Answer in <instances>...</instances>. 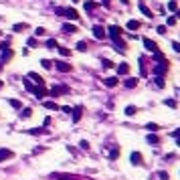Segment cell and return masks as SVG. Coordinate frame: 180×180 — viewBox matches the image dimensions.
<instances>
[{
    "label": "cell",
    "instance_id": "1",
    "mask_svg": "<svg viewBox=\"0 0 180 180\" xmlns=\"http://www.w3.org/2000/svg\"><path fill=\"white\" fill-rule=\"evenodd\" d=\"M166 71H168V63H166V61H160V65L154 67V73H156V75H164Z\"/></svg>",
    "mask_w": 180,
    "mask_h": 180
},
{
    "label": "cell",
    "instance_id": "2",
    "mask_svg": "<svg viewBox=\"0 0 180 180\" xmlns=\"http://www.w3.org/2000/svg\"><path fill=\"white\" fill-rule=\"evenodd\" d=\"M12 156H14V152H12V150H6V148H2V150H0V162H6V160H10Z\"/></svg>",
    "mask_w": 180,
    "mask_h": 180
},
{
    "label": "cell",
    "instance_id": "3",
    "mask_svg": "<svg viewBox=\"0 0 180 180\" xmlns=\"http://www.w3.org/2000/svg\"><path fill=\"white\" fill-rule=\"evenodd\" d=\"M63 16H67L69 20H77V18H79V14H77V10H75V8H65Z\"/></svg>",
    "mask_w": 180,
    "mask_h": 180
},
{
    "label": "cell",
    "instance_id": "4",
    "mask_svg": "<svg viewBox=\"0 0 180 180\" xmlns=\"http://www.w3.org/2000/svg\"><path fill=\"white\" fill-rule=\"evenodd\" d=\"M28 79H33V83H34V85H39V87L45 85V79H43L40 75H37V73H28Z\"/></svg>",
    "mask_w": 180,
    "mask_h": 180
},
{
    "label": "cell",
    "instance_id": "5",
    "mask_svg": "<svg viewBox=\"0 0 180 180\" xmlns=\"http://www.w3.org/2000/svg\"><path fill=\"white\" fill-rule=\"evenodd\" d=\"M93 37L95 39H105V31H103V27H99V24H95L93 27Z\"/></svg>",
    "mask_w": 180,
    "mask_h": 180
},
{
    "label": "cell",
    "instance_id": "6",
    "mask_svg": "<svg viewBox=\"0 0 180 180\" xmlns=\"http://www.w3.org/2000/svg\"><path fill=\"white\" fill-rule=\"evenodd\" d=\"M107 31H109V37H111V40H115V39H120V34H121V28L120 27H109L107 28Z\"/></svg>",
    "mask_w": 180,
    "mask_h": 180
},
{
    "label": "cell",
    "instance_id": "7",
    "mask_svg": "<svg viewBox=\"0 0 180 180\" xmlns=\"http://www.w3.org/2000/svg\"><path fill=\"white\" fill-rule=\"evenodd\" d=\"M144 47H146L148 51H152V53H156V51H158V45H156L154 40H150V39H144Z\"/></svg>",
    "mask_w": 180,
    "mask_h": 180
},
{
    "label": "cell",
    "instance_id": "8",
    "mask_svg": "<svg viewBox=\"0 0 180 180\" xmlns=\"http://www.w3.org/2000/svg\"><path fill=\"white\" fill-rule=\"evenodd\" d=\"M57 93H69V87L67 85H57L51 89V95H57Z\"/></svg>",
    "mask_w": 180,
    "mask_h": 180
},
{
    "label": "cell",
    "instance_id": "9",
    "mask_svg": "<svg viewBox=\"0 0 180 180\" xmlns=\"http://www.w3.org/2000/svg\"><path fill=\"white\" fill-rule=\"evenodd\" d=\"M130 158H132V164H133V166H140V164H142V154H140V152H133Z\"/></svg>",
    "mask_w": 180,
    "mask_h": 180
},
{
    "label": "cell",
    "instance_id": "10",
    "mask_svg": "<svg viewBox=\"0 0 180 180\" xmlns=\"http://www.w3.org/2000/svg\"><path fill=\"white\" fill-rule=\"evenodd\" d=\"M138 6H140V10H142V14H146L148 18H152V16H154V14H152V10H150V8H148V6H146V4H144V2H142V0H140V4H138Z\"/></svg>",
    "mask_w": 180,
    "mask_h": 180
},
{
    "label": "cell",
    "instance_id": "11",
    "mask_svg": "<svg viewBox=\"0 0 180 180\" xmlns=\"http://www.w3.org/2000/svg\"><path fill=\"white\" fill-rule=\"evenodd\" d=\"M33 93L39 97V99H45V95H47V91H45V87H34Z\"/></svg>",
    "mask_w": 180,
    "mask_h": 180
},
{
    "label": "cell",
    "instance_id": "12",
    "mask_svg": "<svg viewBox=\"0 0 180 180\" xmlns=\"http://www.w3.org/2000/svg\"><path fill=\"white\" fill-rule=\"evenodd\" d=\"M127 73H130V65H127V63L117 65V75H127Z\"/></svg>",
    "mask_w": 180,
    "mask_h": 180
},
{
    "label": "cell",
    "instance_id": "13",
    "mask_svg": "<svg viewBox=\"0 0 180 180\" xmlns=\"http://www.w3.org/2000/svg\"><path fill=\"white\" fill-rule=\"evenodd\" d=\"M71 111H73V121H79L81 120V115H83V107H75V109H71Z\"/></svg>",
    "mask_w": 180,
    "mask_h": 180
},
{
    "label": "cell",
    "instance_id": "14",
    "mask_svg": "<svg viewBox=\"0 0 180 180\" xmlns=\"http://www.w3.org/2000/svg\"><path fill=\"white\" fill-rule=\"evenodd\" d=\"M57 69H59L61 73H69V71H71V65H69V63H57Z\"/></svg>",
    "mask_w": 180,
    "mask_h": 180
},
{
    "label": "cell",
    "instance_id": "15",
    "mask_svg": "<svg viewBox=\"0 0 180 180\" xmlns=\"http://www.w3.org/2000/svg\"><path fill=\"white\" fill-rule=\"evenodd\" d=\"M27 28H28L27 22H18V24H14V27H12V31H14V33H22V31H27Z\"/></svg>",
    "mask_w": 180,
    "mask_h": 180
},
{
    "label": "cell",
    "instance_id": "16",
    "mask_svg": "<svg viewBox=\"0 0 180 180\" xmlns=\"http://www.w3.org/2000/svg\"><path fill=\"white\" fill-rule=\"evenodd\" d=\"M63 33L73 34V33H77V27H75V24H63Z\"/></svg>",
    "mask_w": 180,
    "mask_h": 180
},
{
    "label": "cell",
    "instance_id": "17",
    "mask_svg": "<svg viewBox=\"0 0 180 180\" xmlns=\"http://www.w3.org/2000/svg\"><path fill=\"white\" fill-rule=\"evenodd\" d=\"M27 133H33V136H40V133H47V127H34V130H27Z\"/></svg>",
    "mask_w": 180,
    "mask_h": 180
},
{
    "label": "cell",
    "instance_id": "18",
    "mask_svg": "<svg viewBox=\"0 0 180 180\" xmlns=\"http://www.w3.org/2000/svg\"><path fill=\"white\" fill-rule=\"evenodd\" d=\"M103 83H105L107 87H115V85H117V79H115V77H105Z\"/></svg>",
    "mask_w": 180,
    "mask_h": 180
},
{
    "label": "cell",
    "instance_id": "19",
    "mask_svg": "<svg viewBox=\"0 0 180 180\" xmlns=\"http://www.w3.org/2000/svg\"><path fill=\"white\" fill-rule=\"evenodd\" d=\"M31 115H33V109H31V107H22L20 117H22V120H27V117H31Z\"/></svg>",
    "mask_w": 180,
    "mask_h": 180
},
{
    "label": "cell",
    "instance_id": "20",
    "mask_svg": "<svg viewBox=\"0 0 180 180\" xmlns=\"http://www.w3.org/2000/svg\"><path fill=\"white\" fill-rule=\"evenodd\" d=\"M10 57H12V51H10V49H4V53H2V59H0V61H2V63H6Z\"/></svg>",
    "mask_w": 180,
    "mask_h": 180
},
{
    "label": "cell",
    "instance_id": "21",
    "mask_svg": "<svg viewBox=\"0 0 180 180\" xmlns=\"http://www.w3.org/2000/svg\"><path fill=\"white\" fill-rule=\"evenodd\" d=\"M43 105L47 107V109H53V111H55V109H59V105H57L55 101H43Z\"/></svg>",
    "mask_w": 180,
    "mask_h": 180
},
{
    "label": "cell",
    "instance_id": "22",
    "mask_svg": "<svg viewBox=\"0 0 180 180\" xmlns=\"http://www.w3.org/2000/svg\"><path fill=\"white\" fill-rule=\"evenodd\" d=\"M127 28H130V31H138V28H140V22H138V20H130V22H127Z\"/></svg>",
    "mask_w": 180,
    "mask_h": 180
},
{
    "label": "cell",
    "instance_id": "23",
    "mask_svg": "<svg viewBox=\"0 0 180 180\" xmlns=\"http://www.w3.org/2000/svg\"><path fill=\"white\" fill-rule=\"evenodd\" d=\"M148 144H152V146H158V144H160L158 136H152V133H150V136H148Z\"/></svg>",
    "mask_w": 180,
    "mask_h": 180
},
{
    "label": "cell",
    "instance_id": "24",
    "mask_svg": "<svg viewBox=\"0 0 180 180\" xmlns=\"http://www.w3.org/2000/svg\"><path fill=\"white\" fill-rule=\"evenodd\" d=\"M124 85H126L127 89H132V87H136V85H138V79H127L126 83H124Z\"/></svg>",
    "mask_w": 180,
    "mask_h": 180
},
{
    "label": "cell",
    "instance_id": "25",
    "mask_svg": "<svg viewBox=\"0 0 180 180\" xmlns=\"http://www.w3.org/2000/svg\"><path fill=\"white\" fill-rule=\"evenodd\" d=\"M8 103H10V105H12L14 109H22V103H20L18 99H10V101H8Z\"/></svg>",
    "mask_w": 180,
    "mask_h": 180
},
{
    "label": "cell",
    "instance_id": "26",
    "mask_svg": "<svg viewBox=\"0 0 180 180\" xmlns=\"http://www.w3.org/2000/svg\"><path fill=\"white\" fill-rule=\"evenodd\" d=\"M40 65H43V69H51V67H53V61L43 59V61H40Z\"/></svg>",
    "mask_w": 180,
    "mask_h": 180
},
{
    "label": "cell",
    "instance_id": "27",
    "mask_svg": "<svg viewBox=\"0 0 180 180\" xmlns=\"http://www.w3.org/2000/svg\"><path fill=\"white\" fill-rule=\"evenodd\" d=\"M24 89H27V91H33V89H34V85L31 83V79H28V77L24 79Z\"/></svg>",
    "mask_w": 180,
    "mask_h": 180
},
{
    "label": "cell",
    "instance_id": "28",
    "mask_svg": "<svg viewBox=\"0 0 180 180\" xmlns=\"http://www.w3.org/2000/svg\"><path fill=\"white\" fill-rule=\"evenodd\" d=\"M57 178H59V180H79V178H73V176H69V174H57Z\"/></svg>",
    "mask_w": 180,
    "mask_h": 180
},
{
    "label": "cell",
    "instance_id": "29",
    "mask_svg": "<svg viewBox=\"0 0 180 180\" xmlns=\"http://www.w3.org/2000/svg\"><path fill=\"white\" fill-rule=\"evenodd\" d=\"M77 51H81V53H83V51H87V43L79 40V43H77Z\"/></svg>",
    "mask_w": 180,
    "mask_h": 180
},
{
    "label": "cell",
    "instance_id": "30",
    "mask_svg": "<svg viewBox=\"0 0 180 180\" xmlns=\"http://www.w3.org/2000/svg\"><path fill=\"white\" fill-rule=\"evenodd\" d=\"M154 81H156V85H158V87H164V85H166V83H164V79H162V75H156V79H154Z\"/></svg>",
    "mask_w": 180,
    "mask_h": 180
},
{
    "label": "cell",
    "instance_id": "31",
    "mask_svg": "<svg viewBox=\"0 0 180 180\" xmlns=\"http://www.w3.org/2000/svg\"><path fill=\"white\" fill-rule=\"evenodd\" d=\"M136 111H138V109H136L133 105H127V107H126V115H133Z\"/></svg>",
    "mask_w": 180,
    "mask_h": 180
},
{
    "label": "cell",
    "instance_id": "32",
    "mask_svg": "<svg viewBox=\"0 0 180 180\" xmlns=\"http://www.w3.org/2000/svg\"><path fill=\"white\" fill-rule=\"evenodd\" d=\"M47 47H49V49H57V40H55V39H49V40H47Z\"/></svg>",
    "mask_w": 180,
    "mask_h": 180
},
{
    "label": "cell",
    "instance_id": "33",
    "mask_svg": "<svg viewBox=\"0 0 180 180\" xmlns=\"http://www.w3.org/2000/svg\"><path fill=\"white\" fill-rule=\"evenodd\" d=\"M59 53L63 55V57H69V55H71V51H69V49H65V47H59Z\"/></svg>",
    "mask_w": 180,
    "mask_h": 180
},
{
    "label": "cell",
    "instance_id": "34",
    "mask_svg": "<svg viewBox=\"0 0 180 180\" xmlns=\"http://www.w3.org/2000/svg\"><path fill=\"white\" fill-rule=\"evenodd\" d=\"M168 10H178V6H176V0H170V2H168Z\"/></svg>",
    "mask_w": 180,
    "mask_h": 180
},
{
    "label": "cell",
    "instance_id": "35",
    "mask_svg": "<svg viewBox=\"0 0 180 180\" xmlns=\"http://www.w3.org/2000/svg\"><path fill=\"white\" fill-rule=\"evenodd\" d=\"M117 154H120V148H114V150H111V154H109V158L114 160V158H117Z\"/></svg>",
    "mask_w": 180,
    "mask_h": 180
},
{
    "label": "cell",
    "instance_id": "36",
    "mask_svg": "<svg viewBox=\"0 0 180 180\" xmlns=\"http://www.w3.org/2000/svg\"><path fill=\"white\" fill-rule=\"evenodd\" d=\"M148 130H150V132H158V130H160V127H158V126H156V124H148Z\"/></svg>",
    "mask_w": 180,
    "mask_h": 180
},
{
    "label": "cell",
    "instance_id": "37",
    "mask_svg": "<svg viewBox=\"0 0 180 180\" xmlns=\"http://www.w3.org/2000/svg\"><path fill=\"white\" fill-rule=\"evenodd\" d=\"M45 33H47V31H45V28H43V27H39V28H37V31H34V34H37V37H43V34H45Z\"/></svg>",
    "mask_w": 180,
    "mask_h": 180
},
{
    "label": "cell",
    "instance_id": "38",
    "mask_svg": "<svg viewBox=\"0 0 180 180\" xmlns=\"http://www.w3.org/2000/svg\"><path fill=\"white\" fill-rule=\"evenodd\" d=\"M164 103H166L168 107H176V101L174 99H164Z\"/></svg>",
    "mask_w": 180,
    "mask_h": 180
},
{
    "label": "cell",
    "instance_id": "39",
    "mask_svg": "<svg viewBox=\"0 0 180 180\" xmlns=\"http://www.w3.org/2000/svg\"><path fill=\"white\" fill-rule=\"evenodd\" d=\"M101 63H103V67H105V69H111V67H114V63H111V61H101Z\"/></svg>",
    "mask_w": 180,
    "mask_h": 180
},
{
    "label": "cell",
    "instance_id": "40",
    "mask_svg": "<svg viewBox=\"0 0 180 180\" xmlns=\"http://www.w3.org/2000/svg\"><path fill=\"white\" fill-rule=\"evenodd\" d=\"M27 45H28V47H37V39H34V37H33V39H28Z\"/></svg>",
    "mask_w": 180,
    "mask_h": 180
},
{
    "label": "cell",
    "instance_id": "41",
    "mask_svg": "<svg viewBox=\"0 0 180 180\" xmlns=\"http://www.w3.org/2000/svg\"><path fill=\"white\" fill-rule=\"evenodd\" d=\"M95 8V2H85V10H93Z\"/></svg>",
    "mask_w": 180,
    "mask_h": 180
},
{
    "label": "cell",
    "instance_id": "42",
    "mask_svg": "<svg viewBox=\"0 0 180 180\" xmlns=\"http://www.w3.org/2000/svg\"><path fill=\"white\" fill-rule=\"evenodd\" d=\"M172 49L176 51V53H180V43H178V40H174V43H172Z\"/></svg>",
    "mask_w": 180,
    "mask_h": 180
},
{
    "label": "cell",
    "instance_id": "43",
    "mask_svg": "<svg viewBox=\"0 0 180 180\" xmlns=\"http://www.w3.org/2000/svg\"><path fill=\"white\" fill-rule=\"evenodd\" d=\"M158 176H160V180H168V174L166 172H158Z\"/></svg>",
    "mask_w": 180,
    "mask_h": 180
},
{
    "label": "cell",
    "instance_id": "44",
    "mask_svg": "<svg viewBox=\"0 0 180 180\" xmlns=\"http://www.w3.org/2000/svg\"><path fill=\"white\" fill-rule=\"evenodd\" d=\"M168 24H170V27H172V24H176V16H170V18H168Z\"/></svg>",
    "mask_w": 180,
    "mask_h": 180
},
{
    "label": "cell",
    "instance_id": "45",
    "mask_svg": "<svg viewBox=\"0 0 180 180\" xmlns=\"http://www.w3.org/2000/svg\"><path fill=\"white\" fill-rule=\"evenodd\" d=\"M172 136H174V138H178V136H180V130H174V132H172Z\"/></svg>",
    "mask_w": 180,
    "mask_h": 180
},
{
    "label": "cell",
    "instance_id": "46",
    "mask_svg": "<svg viewBox=\"0 0 180 180\" xmlns=\"http://www.w3.org/2000/svg\"><path fill=\"white\" fill-rule=\"evenodd\" d=\"M176 146H180V136H178V138H176Z\"/></svg>",
    "mask_w": 180,
    "mask_h": 180
},
{
    "label": "cell",
    "instance_id": "47",
    "mask_svg": "<svg viewBox=\"0 0 180 180\" xmlns=\"http://www.w3.org/2000/svg\"><path fill=\"white\" fill-rule=\"evenodd\" d=\"M103 4H105V6H109V0H103Z\"/></svg>",
    "mask_w": 180,
    "mask_h": 180
},
{
    "label": "cell",
    "instance_id": "48",
    "mask_svg": "<svg viewBox=\"0 0 180 180\" xmlns=\"http://www.w3.org/2000/svg\"><path fill=\"white\" fill-rule=\"evenodd\" d=\"M176 18H180V10H176Z\"/></svg>",
    "mask_w": 180,
    "mask_h": 180
},
{
    "label": "cell",
    "instance_id": "49",
    "mask_svg": "<svg viewBox=\"0 0 180 180\" xmlns=\"http://www.w3.org/2000/svg\"><path fill=\"white\" fill-rule=\"evenodd\" d=\"M0 71H2V61H0Z\"/></svg>",
    "mask_w": 180,
    "mask_h": 180
},
{
    "label": "cell",
    "instance_id": "50",
    "mask_svg": "<svg viewBox=\"0 0 180 180\" xmlns=\"http://www.w3.org/2000/svg\"><path fill=\"white\" fill-rule=\"evenodd\" d=\"M121 2H124V4H127V0H121Z\"/></svg>",
    "mask_w": 180,
    "mask_h": 180
},
{
    "label": "cell",
    "instance_id": "51",
    "mask_svg": "<svg viewBox=\"0 0 180 180\" xmlns=\"http://www.w3.org/2000/svg\"><path fill=\"white\" fill-rule=\"evenodd\" d=\"M2 85H4V83H2V81H0V87H2Z\"/></svg>",
    "mask_w": 180,
    "mask_h": 180
},
{
    "label": "cell",
    "instance_id": "52",
    "mask_svg": "<svg viewBox=\"0 0 180 180\" xmlns=\"http://www.w3.org/2000/svg\"><path fill=\"white\" fill-rule=\"evenodd\" d=\"M73 2H79V0H73Z\"/></svg>",
    "mask_w": 180,
    "mask_h": 180
}]
</instances>
